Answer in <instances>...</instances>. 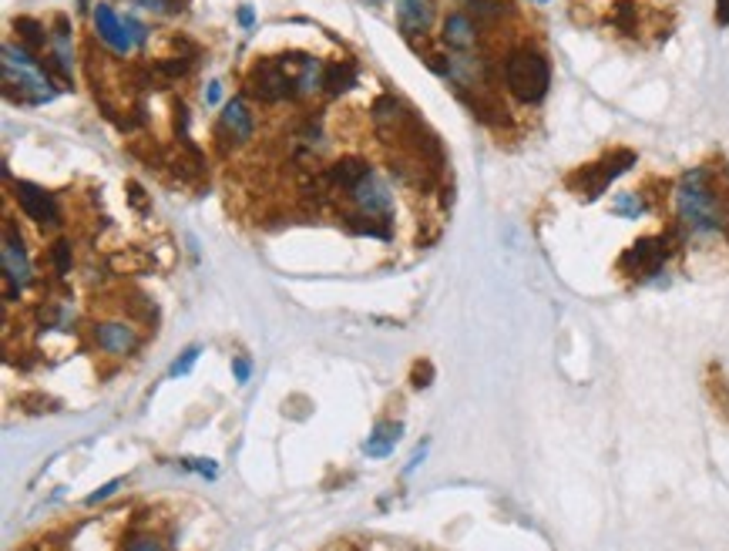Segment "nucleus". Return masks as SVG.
<instances>
[{"mask_svg":"<svg viewBox=\"0 0 729 551\" xmlns=\"http://www.w3.org/2000/svg\"><path fill=\"white\" fill-rule=\"evenodd\" d=\"M672 206H676V225L682 229V235L706 239V235L726 233L729 206L713 185V175L706 165H696V169L679 175L676 192H672Z\"/></svg>","mask_w":729,"mask_h":551,"instance_id":"nucleus-1","label":"nucleus"},{"mask_svg":"<svg viewBox=\"0 0 729 551\" xmlns=\"http://www.w3.org/2000/svg\"><path fill=\"white\" fill-rule=\"evenodd\" d=\"M4 87L7 98H17L21 105H44L61 91L54 85V74L38 61V54L14 41L4 44Z\"/></svg>","mask_w":729,"mask_h":551,"instance_id":"nucleus-2","label":"nucleus"},{"mask_svg":"<svg viewBox=\"0 0 729 551\" xmlns=\"http://www.w3.org/2000/svg\"><path fill=\"white\" fill-rule=\"evenodd\" d=\"M501 71H505V87L521 105H538L551 87V64L534 48L507 51Z\"/></svg>","mask_w":729,"mask_h":551,"instance_id":"nucleus-3","label":"nucleus"},{"mask_svg":"<svg viewBox=\"0 0 729 551\" xmlns=\"http://www.w3.org/2000/svg\"><path fill=\"white\" fill-rule=\"evenodd\" d=\"M296 61H299V54H283V58H262V61H256L246 78V95L266 101V105L296 98V81H293Z\"/></svg>","mask_w":729,"mask_h":551,"instance_id":"nucleus-4","label":"nucleus"},{"mask_svg":"<svg viewBox=\"0 0 729 551\" xmlns=\"http://www.w3.org/2000/svg\"><path fill=\"white\" fill-rule=\"evenodd\" d=\"M682 239V229L676 225L672 233H662V235H645L639 239L635 245H629L622 259H618V272H625L632 280H649V276H659L662 266H666V259L676 253V245Z\"/></svg>","mask_w":729,"mask_h":551,"instance_id":"nucleus-5","label":"nucleus"},{"mask_svg":"<svg viewBox=\"0 0 729 551\" xmlns=\"http://www.w3.org/2000/svg\"><path fill=\"white\" fill-rule=\"evenodd\" d=\"M91 24H95V34L105 48L112 51L114 58H128L135 48L145 44V27L138 24L135 17H122L114 11L112 4H95L91 7Z\"/></svg>","mask_w":729,"mask_h":551,"instance_id":"nucleus-6","label":"nucleus"},{"mask_svg":"<svg viewBox=\"0 0 729 551\" xmlns=\"http://www.w3.org/2000/svg\"><path fill=\"white\" fill-rule=\"evenodd\" d=\"M632 165H635V152H629V148H615V152H608L602 161L579 169V172L569 179V185L579 192L581 198H588V202H592V198H598L608 185L615 182L618 175L629 172Z\"/></svg>","mask_w":729,"mask_h":551,"instance_id":"nucleus-7","label":"nucleus"},{"mask_svg":"<svg viewBox=\"0 0 729 551\" xmlns=\"http://www.w3.org/2000/svg\"><path fill=\"white\" fill-rule=\"evenodd\" d=\"M0 262H4V293L7 299L21 296V289H27L34 282V270H31V256L24 249V239L14 229L11 222L4 225V243H0Z\"/></svg>","mask_w":729,"mask_h":551,"instance_id":"nucleus-8","label":"nucleus"},{"mask_svg":"<svg viewBox=\"0 0 729 551\" xmlns=\"http://www.w3.org/2000/svg\"><path fill=\"white\" fill-rule=\"evenodd\" d=\"M370 122L373 128H377V135L384 138V142H390V145H400V142H407L410 135H414V128H417V118H414V111L404 105L400 98H394V95H380V98L370 105Z\"/></svg>","mask_w":729,"mask_h":551,"instance_id":"nucleus-9","label":"nucleus"},{"mask_svg":"<svg viewBox=\"0 0 729 551\" xmlns=\"http://www.w3.org/2000/svg\"><path fill=\"white\" fill-rule=\"evenodd\" d=\"M350 206L357 208V212H363V216H370V219L377 222H387L390 225V219H394V188L387 185V179L377 169H373L363 182L350 192Z\"/></svg>","mask_w":729,"mask_h":551,"instance_id":"nucleus-10","label":"nucleus"},{"mask_svg":"<svg viewBox=\"0 0 729 551\" xmlns=\"http://www.w3.org/2000/svg\"><path fill=\"white\" fill-rule=\"evenodd\" d=\"M95 346L108 356H132L141 344V333L124 319H101L95 323Z\"/></svg>","mask_w":729,"mask_h":551,"instance_id":"nucleus-11","label":"nucleus"},{"mask_svg":"<svg viewBox=\"0 0 729 551\" xmlns=\"http://www.w3.org/2000/svg\"><path fill=\"white\" fill-rule=\"evenodd\" d=\"M252 132H256V122H252V111H249L246 101H225L219 124H215V135L223 138L225 145H246V142H252Z\"/></svg>","mask_w":729,"mask_h":551,"instance_id":"nucleus-12","label":"nucleus"},{"mask_svg":"<svg viewBox=\"0 0 729 551\" xmlns=\"http://www.w3.org/2000/svg\"><path fill=\"white\" fill-rule=\"evenodd\" d=\"M14 196H17V206L24 212L31 222L38 225H58L61 212H58V202L50 192H44L41 185L34 182H14Z\"/></svg>","mask_w":729,"mask_h":551,"instance_id":"nucleus-13","label":"nucleus"},{"mask_svg":"<svg viewBox=\"0 0 729 551\" xmlns=\"http://www.w3.org/2000/svg\"><path fill=\"white\" fill-rule=\"evenodd\" d=\"M75 31H71V21L58 14L54 17V31H50V74H58L64 85L71 81V71H75Z\"/></svg>","mask_w":729,"mask_h":551,"instance_id":"nucleus-14","label":"nucleus"},{"mask_svg":"<svg viewBox=\"0 0 729 551\" xmlns=\"http://www.w3.org/2000/svg\"><path fill=\"white\" fill-rule=\"evenodd\" d=\"M478 37H481V27H478V21L464 11L447 14L444 24H441V44H444L447 51H454V54L474 51L478 48Z\"/></svg>","mask_w":729,"mask_h":551,"instance_id":"nucleus-15","label":"nucleus"},{"mask_svg":"<svg viewBox=\"0 0 729 551\" xmlns=\"http://www.w3.org/2000/svg\"><path fill=\"white\" fill-rule=\"evenodd\" d=\"M394 4H396V24H400L407 41L424 37L431 31L433 17H437V4L433 0H394Z\"/></svg>","mask_w":729,"mask_h":551,"instance_id":"nucleus-16","label":"nucleus"},{"mask_svg":"<svg viewBox=\"0 0 729 551\" xmlns=\"http://www.w3.org/2000/svg\"><path fill=\"white\" fill-rule=\"evenodd\" d=\"M373 172V165L367 159H360V155H343V159H336L330 169H326V179H330V185H333V192L340 196H350L353 188H357L367 175Z\"/></svg>","mask_w":729,"mask_h":551,"instance_id":"nucleus-17","label":"nucleus"},{"mask_svg":"<svg viewBox=\"0 0 729 551\" xmlns=\"http://www.w3.org/2000/svg\"><path fill=\"white\" fill-rule=\"evenodd\" d=\"M293 81H296V98H316L326 85V64L320 58H299V68L293 74Z\"/></svg>","mask_w":729,"mask_h":551,"instance_id":"nucleus-18","label":"nucleus"},{"mask_svg":"<svg viewBox=\"0 0 729 551\" xmlns=\"http://www.w3.org/2000/svg\"><path fill=\"white\" fill-rule=\"evenodd\" d=\"M400 434H404V427L400 424H394V420H384V424H377L373 427V434L367 437V444H363V454L367 457H390L396 447V441H400Z\"/></svg>","mask_w":729,"mask_h":551,"instance_id":"nucleus-19","label":"nucleus"},{"mask_svg":"<svg viewBox=\"0 0 729 551\" xmlns=\"http://www.w3.org/2000/svg\"><path fill=\"white\" fill-rule=\"evenodd\" d=\"M353 85H357V64H353V61L326 64V85H323V91H326L330 98H340V95H346Z\"/></svg>","mask_w":729,"mask_h":551,"instance_id":"nucleus-20","label":"nucleus"},{"mask_svg":"<svg viewBox=\"0 0 729 551\" xmlns=\"http://www.w3.org/2000/svg\"><path fill=\"white\" fill-rule=\"evenodd\" d=\"M14 31H17V44L27 48L31 54H38L44 44H50V34L44 31L38 17H14Z\"/></svg>","mask_w":729,"mask_h":551,"instance_id":"nucleus-21","label":"nucleus"},{"mask_svg":"<svg viewBox=\"0 0 729 551\" xmlns=\"http://www.w3.org/2000/svg\"><path fill=\"white\" fill-rule=\"evenodd\" d=\"M340 219H343V225H346V229H350V233L370 235V239H390V225H387V222L370 219V216H363V212H357V208H350V212H343Z\"/></svg>","mask_w":729,"mask_h":551,"instance_id":"nucleus-22","label":"nucleus"},{"mask_svg":"<svg viewBox=\"0 0 729 551\" xmlns=\"http://www.w3.org/2000/svg\"><path fill=\"white\" fill-rule=\"evenodd\" d=\"M108 266H112L114 276H135V272L149 270L151 256H145V253H135V249H124V253H114V256H108Z\"/></svg>","mask_w":729,"mask_h":551,"instance_id":"nucleus-23","label":"nucleus"},{"mask_svg":"<svg viewBox=\"0 0 729 551\" xmlns=\"http://www.w3.org/2000/svg\"><path fill=\"white\" fill-rule=\"evenodd\" d=\"M48 259L58 276H68L71 266H75V253H71V239H54L48 249Z\"/></svg>","mask_w":729,"mask_h":551,"instance_id":"nucleus-24","label":"nucleus"},{"mask_svg":"<svg viewBox=\"0 0 729 551\" xmlns=\"http://www.w3.org/2000/svg\"><path fill=\"white\" fill-rule=\"evenodd\" d=\"M612 27H615L618 34H635V27H639V11H635V4H629V0L615 4V11H612Z\"/></svg>","mask_w":729,"mask_h":551,"instance_id":"nucleus-25","label":"nucleus"},{"mask_svg":"<svg viewBox=\"0 0 729 551\" xmlns=\"http://www.w3.org/2000/svg\"><path fill=\"white\" fill-rule=\"evenodd\" d=\"M642 212H645L642 196H635V192H622V196H615V216H625V219H639Z\"/></svg>","mask_w":729,"mask_h":551,"instance_id":"nucleus-26","label":"nucleus"},{"mask_svg":"<svg viewBox=\"0 0 729 551\" xmlns=\"http://www.w3.org/2000/svg\"><path fill=\"white\" fill-rule=\"evenodd\" d=\"M196 360H198V346H188L186 354L178 356V360H175L172 363V370H169V373H172V377H186V373H192V367H196Z\"/></svg>","mask_w":729,"mask_h":551,"instance_id":"nucleus-27","label":"nucleus"},{"mask_svg":"<svg viewBox=\"0 0 729 551\" xmlns=\"http://www.w3.org/2000/svg\"><path fill=\"white\" fill-rule=\"evenodd\" d=\"M132 4L141 7V11H149V14H172V11H178L182 0H132Z\"/></svg>","mask_w":729,"mask_h":551,"instance_id":"nucleus-28","label":"nucleus"},{"mask_svg":"<svg viewBox=\"0 0 729 551\" xmlns=\"http://www.w3.org/2000/svg\"><path fill=\"white\" fill-rule=\"evenodd\" d=\"M122 484H124L122 478H114V481H108V484H101V488L95 491V494H87L85 504H87V508H95V504L108 501V498H112V494H114V491H118V488H122Z\"/></svg>","mask_w":729,"mask_h":551,"instance_id":"nucleus-29","label":"nucleus"},{"mask_svg":"<svg viewBox=\"0 0 729 551\" xmlns=\"http://www.w3.org/2000/svg\"><path fill=\"white\" fill-rule=\"evenodd\" d=\"M431 380H433V367L427 360L414 367V387H417V390H421V387H431Z\"/></svg>","mask_w":729,"mask_h":551,"instance_id":"nucleus-30","label":"nucleus"},{"mask_svg":"<svg viewBox=\"0 0 729 551\" xmlns=\"http://www.w3.org/2000/svg\"><path fill=\"white\" fill-rule=\"evenodd\" d=\"M232 373H235V383H249V373H252V363H249L246 356H232Z\"/></svg>","mask_w":729,"mask_h":551,"instance_id":"nucleus-31","label":"nucleus"},{"mask_svg":"<svg viewBox=\"0 0 729 551\" xmlns=\"http://www.w3.org/2000/svg\"><path fill=\"white\" fill-rule=\"evenodd\" d=\"M124 551H165L161 548V541L159 538H149V535H145V538H135L132 541V545H128V548Z\"/></svg>","mask_w":729,"mask_h":551,"instance_id":"nucleus-32","label":"nucleus"},{"mask_svg":"<svg viewBox=\"0 0 729 551\" xmlns=\"http://www.w3.org/2000/svg\"><path fill=\"white\" fill-rule=\"evenodd\" d=\"M128 192H132V206L138 208V212H149V202H145V188L138 182H128Z\"/></svg>","mask_w":729,"mask_h":551,"instance_id":"nucleus-33","label":"nucleus"},{"mask_svg":"<svg viewBox=\"0 0 729 551\" xmlns=\"http://www.w3.org/2000/svg\"><path fill=\"white\" fill-rule=\"evenodd\" d=\"M188 471L196 474H205V478H215V461H186Z\"/></svg>","mask_w":729,"mask_h":551,"instance_id":"nucleus-34","label":"nucleus"},{"mask_svg":"<svg viewBox=\"0 0 729 551\" xmlns=\"http://www.w3.org/2000/svg\"><path fill=\"white\" fill-rule=\"evenodd\" d=\"M175 132H182V138H188L186 132H188V108L186 105H178L175 108Z\"/></svg>","mask_w":729,"mask_h":551,"instance_id":"nucleus-35","label":"nucleus"},{"mask_svg":"<svg viewBox=\"0 0 729 551\" xmlns=\"http://www.w3.org/2000/svg\"><path fill=\"white\" fill-rule=\"evenodd\" d=\"M716 24L729 27V0H716Z\"/></svg>","mask_w":729,"mask_h":551,"instance_id":"nucleus-36","label":"nucleus"},{"mask_svg":"<svg viewBox=\"0 0 729 551\" xmlns=\"http://www.w3.org/2000/svg\"><path fill=\"white\" fill-rule=\"evenodd\" d=\"M205 101H209V105H219V101H223V85H219V81H212V85H209V91H205Z\"/></svg>","mask_w":729,"mask_h":551,"instance_id":"nucleus-37","label":"nucleus"},{"mask_svg":"<svg viewBox=\"0 0 729 551\" xmlns=\"http://www.w3.org/2000/svg\"><path fill=\"white\" fill-rule=\"evenodd\" d=\"M424 454H427V451H417V454H414V457H410L407 474H414V471H417V464H421V461H424Z\"/></svg>","mask_w":729,"mask_h":551,"instance_id":"nucleus-38","label":"nucleus"},{"mask_svg":"<svg viewBox=\"0 0 729 551\" xmlns=\"http://www.w3.org/2000/svg\"><path fill=\"white\" fill-rule=\"evenodd\" d=\"M239 24L252 27V11H249V7H242V11H239Z\"/></svg>","mask_w":729,"mask_h":551,"instance_id":"nucleus-39","label":"nucleus"},{"mask_svg":"<svg viewBox=\"0 0 729 551\" xmlns=\"http://www.w3.org/2000/svg\"><path fill=\"white\" fill-rule=\"evenodd\" d=\"M532 4H548V0H532Z\"/></svg>","mask_w":729,"mask_h":551,"instance_id":"nucleus-40","label":"nucleus"}]
</instances>
